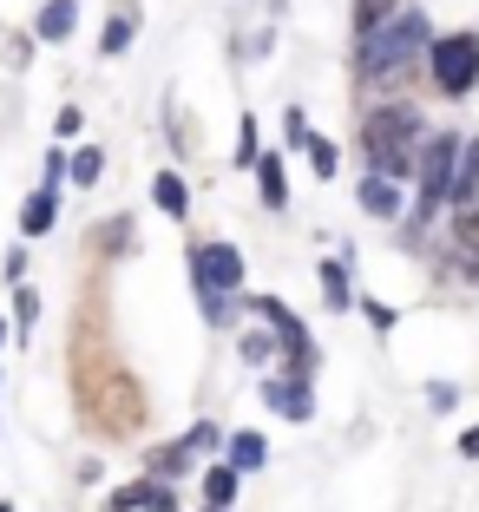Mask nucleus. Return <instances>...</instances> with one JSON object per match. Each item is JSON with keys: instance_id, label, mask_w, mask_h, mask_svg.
Segmentation results:
<instances>
[{"instance_id": "412c9836", "label": "nucleus", "mask_w": 479, "mask_h": 512, "mask_svg": "<svg viewBox=\"0 0 479 512\" xmlns=\"http://www.w3.org/2000/svg\"><path fill=\"white\" fill-rule=\"evenodd\" d=\"M263 158V145H256V112H243L237 119V165H256Z\"/></svg>"}, {"instance_id": "423d86ee", "label": "nucleus", "mask_w": 479, "mask_h": 512, "mask_svg": "<svg viewBox=\"0 0 479 512\" xmlns=\"http://www.w3.org/2000/svg\"><path fill=\"white\" fill-rule=\"evenodd\" d=\"M263 407H270V414H283V421H315V394H309V381L302 375H270L263 381Z\"/></svg>"}, {"instance_id": "6e6552de", "label": "nucleus", "mask_w": 479, "mask_h": 512, "mask_svg": "<svg viewBox=\"0 0 479 512\" xmlns=\"http://www.w3.org/2000/svg\"><path fill=\"white\" fill-rule=\"evenodd\" d=\"M53 224H60V184H40V191L20 204V230H27V237H46Z\"/></svg>"}, {"instance_id": "a211bd4d", "label": "nucleus", "mask_w": 479, "mask_h": 512, "mask_svg": "<svg viewBox=\"0 0 479 512\" xmlns=\"http://www.w3.org/2000/svg\"><path fill=\"white\" fill-rule=\"evenodd\" d=\"M322 302H329V309H348V302H355V289H348V270H342V256H329V263H322Z\"/></svg>"}, {"instance_id": "cd10ccee", "label": "nucleus", "mask_w": 479, "mask_h": 512, "mask_svg": "<svg viewBox=\"0 0 479 512\" xmlns=\"http://www.w3.org/2000/svg\"><path fill=\"white\" fill-rule=\"evenodd\" d=\"M0 276H7V283H20V276H27V250H7V263H0Z\"/></svg>"}, {"instance_id": "4468645a", "label": "nucleus", "mask_w": 479, "mask_h": 512, "mask_svg": "<svg viewBox=\"0 0 479 512\" xmlns=\"http://www.w3.org/2000/svg\"><path fill=\"white\" fill-rule=\"evenodd\" d=\"M237 355H243V362H250V368H270L276 355H283V335H276L270 322H263V329H250V335H243V342H237Z\"/></svg>"}, {"instance_id": "5701e85b", "label": "nucleus", "mask_w": 479, "mask_h": 512, "mask_svg": "<svg viewBox=\"0 0 479 512\" xmlns=\"http://www.w3.org/2000/svg\"><path fill=\"white\" fill-rule=\"evenodd\" d=\"M309 165H315V178H335V165H342V151H335L329 138H309Z\"/></svg>"}, {"instance_id": "9d476101", "label": "nucleus", "mask_w": 479, "mask_h": 512, "mask_svg": "<svg viewBox=\"0 0 479 512\" xmlns=\"http://www.w3.org/2000/svg\"><path fill=\"white\" fill-rule=\"evenodd\" d=\"M191 467H197V453L184 447V440H165V447H151V460H145L151 480H178V473H191Z\"/></svg>"}, {"instance_id": "ddd939ff", "label": "nucleus", "mask_w": 479, "mask_h": 512, "mask_svg": "<svg viewBox=\"0 0 479 512\" xmlns=\"http://www.w3.org/2000/svg\"><path fill=\"white\" fill-rule=\"evenodd\" d=\"M224 447H230V467H237V473L270 467V440H263V434H250V427H243V434H230Z\"/></svg>"}, {"instance_id": "4be33fe9", "label": "nucleus", "mask_w": 479, "mask_h": 512, "mask_svg": "<svg viewBox=\"0 0 479 512\" xmlns=\"http://www.w3.org/2000/svg\"><path fill=\"white\" fill-rule=\"evenodd\" d=\"M401 0H355V33H368V27H381V20L394 14Z\"/></svg>"}, {"instance_id": "9b49d317", "label": "nucleus", "mask_w": 479, "mask_h": 512, "mask_svg": "<svg viewBox=\"0 0 479 512\" xmlns=\"http://www.w3.org/2000/svg\"><path fill=\"white\" fill-rule=\"evenodd\" d=\"M453 263H460L466 276H479V204L460 211V224H453Z\"/></svg>"}, {"instance_id": "f8f14e48", "label": "nucleus", "mask_w": 479, "mask_h": 512, "mask_svg": "<svg viewBox=\"0 0 479 512\" xmlns=\"http://www.w3.org/2000/svg\"><path fill=\"white\" fill-rule=\"evenodd\" d=\"M151 204H158L165 217H184L191 211V184H184L178 171H158V178H151Z\"/></svg>"}, {"instance_id": "39448f33", "label": "nucleus", "mask_w": 479, "mask_h": 512, "mask_svg": "<svg viewBox=\"0 0 479 512\" xmlns=\"http://www.w3.org/2000/svg\"><path fill=\"white\" fill-rule=\"evenodd\" d=\"M105 512H178V493H171V480H132V486H112L105 493Z\"/></svg>"}, {"instance_id": "a878e982", "label": "nucleus", "mask_w": 479, "mask_h": 512, "mask_svg": "<svg viewBox=\"0 0 479 512\" xmlns=\"http://www.w3.org/2000/svg\"><path fill=\"white\" fill-rule=\"evenodd\" d=\"M361 316H368V322H375V329H394V309H388V302H375V296H368V302H361Z\"/></svg>"}, {"instance_id": "bb28decb", "label": "nucleus", "mask_w": 479, "mask_h": 512, "mask_svg": "<svg viewBox=\"0 0 479 512\" xmlns=\"http://www.w3.org/2000/svg\"><path fill=\"white\" fill-rule=\"evenodd\" d=\"M66 165H73V158H66V151H60V145L46 151V184H60V178H66Z\"/></svg>"}, {"instance_id": "dca6fc26", "label": "nucleus", "mask_w": 479, "mask_h": 512, "mask_svg": "<svg viewBox=\"0 0 479 512\" xmlns=\"http://www.w3.org/2000/svg\"><path fill=\"white\" fill-rule=\"evenodd\" d=\"M132 33H138V14L125 7V14H112V20H105V33H99V53H105V60H119L125 46H132Z\"/></svg>"}, {"instance_id": "7ed1b4c3", "label": "nucleus", "mask_w": 479, "mask_h": 512, "mask_svg": "<svg viewBox=\"0 0 479 512\" xmlns=\"http://www.w3.org/2000/svg\"><path fill=\"white\" fill-rule=\"evenodd\" d=\"M453 165H460V132H427V138H420V158H414V171H420V191H414V230L427 224L440 204H447Z\"/></svg>"}, {"instance_id": "f03ea898", "label": "nucleus", "mask_w": 479, "mask_h": 512, "mask_svg": "<svg viewBox=\"0 0 479 512\" xmlns=\"http://www.w3.org/2000/svg\"><path fill=\"white\" fill-rule=\"evenodd\" d=\"M414 138H427L420 132V112L414 106H401V99H394V106H375L368 112V119H361V158H368V171H388V178H407V171H414Z\"/></svg>"}, {"instance_id": "7c9ffc66", "label": "nucleus", "mask_w": 479, "mask_h": 512, "mask_svg": "<svg viewBox=\"0 0 479 512\" xmlns=\"http://www.w3.org/2000/svg\"><path fill=\"white\" fill-rule=\"evenodd\" d=\"M0 348H7V322H0Z\"/></svg>"}, {"instance_id": "473e14b6", "label": "nucleus", "mask_w": 479, "mask_h": 512, "mask_svg": "<svg viewBox=\"0 0 479 512\" xmlns=\"http://www.w3.org/2000/svg\"><path fill=\"white\" fill-rule=\"evenodd\" d=\"M0 512H14V506H0Z\"/></svg>"}, {"instance_id": "393cba45", "label": "nucleus", "mask_w": 479, "mask_h": 512, "mask_svg": "<svg viewBox=\"0 0 479 512\" xmlns=\"http://www.w3.org/2000/svg\"><path fill=\"white\" fill-rule=\"evenodd\" d=\"M283 132H289V145H302V151H309V138H315V132H309V119H302L296 106L283 112Z\"/></svg>"}, {"instance_id": "0eeeda50", "label": "nucleus", "mask_w": 479, "mask_h": 512, "mask_svg": "<svg viewBox=\"0 0 479 512\" xmlns=\"http://www.w3.org/2000/svg\"><path fill=\"white\" fill-rule=\"evenodd\" d=\"M355 204L368 217H381V224H388V217H401V178H388V171H368V178H361V191H355Z\"/></svg>"}, {"instance_id": "20e7f679", "label": "nucleus", "mask_w": 479, "mask_h": 512, "mask_svg": "<svg viewBox=\"0 0 479 512\" xmlns=\"http://www.w3.org/2000/svg\"><path fill=\"white\" fill-rule=\"evenodd\" d=\"M427 73H434V86L447 99H466L479 86V33H440L427 46Z\"/></svg>"}, {"instance_id": "b1692460", "label": "nucleus", "mask_w": 479, "mask_h": 512, "mask_svg": "<svg viewBox=\"0 0 479 512\" xmlns=\"http://www.w3.org/2000/svg\"><path fill=\"white\" fill-rule=\"evenodd\" d=\"M14 316H20V329H27L33 316H40V289H27V283H14Z\"/></svg>"}, {"instance_id": "2eb2a0df", "label": "nucleus", "mask_w": 479, "mask_h": 512, "mask_svg": "<svg viewBox=\"0 0 479 512\" xmlns=\"http://www.w3.org/2000/svg\"><path fill=\"white\" fill-rule=\"evenodd\" d=\"M256 191H263V204H270V211H283V204H289L283 158H256Z\"/></svg>"}, {"instance_id": "2f4dec72", "label": "nucleus", "mask_w": 479, "mask_h": 512, "mask_svg": "<svg viewBox=\"0 0 479 512\" xmlns=\"http://www.w3.org/2000/svg\"><path fill=\"white\" fill-rule=\"evenodd\" d=\"M204 512H224V506H204Z\"/></svg>"}, {"instance_id": "f257e3e1", "label": "nucleus", "mask_w": 479, "mask_h": 512, "mask_svg": "<svg viewBox=\"0 0 479 512\" xmlns=\"http://www.w3.org/2000/svg\"><path fill=\"white\" fill-rule=\"evenodd\" d=\"M427 14H420V7H394L388 20H381V27H368L355 40V66H361V79H394L401 73V66H414L420 53H427Z\"/></svg>"}, {"instance_id": "f3484780", "label": "nucleus", "mask_w": 479, "mask_h": 512, "mask_svg": "<svg viewBox=\"0 0 479 512\" xmlns=\"http://www.w3.org/2000/svg\"><path fill=\"white\" fill-rule=\"evenodd\" d=\"M237 480H243V473L230 467V460L204 467V499H210V506H230V499H237Z\"/></svg>"}, {"instance_id": "6ab92c4d", "label": "nucleus", "mask_w": 479, "mask_h": 512, "mask_svg": "<svg viewBox=\"0 0 479 512\" xmlns=\"http://www.w3.org/2000/svg\"><path fill=\"white\" fill-rule=\"evenodd\" d=\"M99 171H105V151H99V145H86V151H73V165H66V184H79V191H86V184H99Z\"/></svg>"}, {"instance_id": "aec40b11", "label": "nucleus", "mask_w": 479, "mask_h": 512, "mask_svg": "<svg viewBox=\"0 0 479 512\" xmlns=\"http://www.w3.org/2000/svg\"><path fill=\"white\" fill-rule=\"evenodd\" d=\"M92 237H99V250H132V217H112V224H99V230H92Z\"/></svg>"}, {"instance_id": "c756f323", "label": "nucleus", "mask_w": 479, "mask_h": 512, "mask_svg": "<svg viewBox=\"0 0 479 512\" xmlns=\"http://www.w3.org/2000/svg\"><path fill=\"white\" fill-rule=\"evenodd\" d=\"M460 453H466V460H479V427H466V434H460Z\"/></svg>"}, {"instance_id": "1a4fd4ad", "label": "nucleus", "mask_w": 479, "mask_h": 512, "mask_svg": "<svg viewBox=\"0 0 479 512\" xmlns=\"http://www.w3.org/2000/svg\"><path fill=\"white\" fill-rule=\"evenodd\" d=\"M73 20H79V0H46V7H40V20H33V40H46V46H66Z\"/></svg>"}, {"instance_id": "c85d7f7f", "label": "nucleus", "mask_w": 479, "mask_h": 512, "mask_svg": "<svg viewBox=\"0 0 479 512\" xmlns=\"http://www.w3.org/2000/svg\"><path fill=\"white\" fill-rule=\"evenodd\" d=\"M460 401V394H453V381H434V388H427V407H453Z\"/></svg>"}]
</instances>
